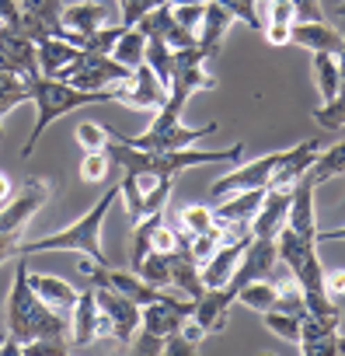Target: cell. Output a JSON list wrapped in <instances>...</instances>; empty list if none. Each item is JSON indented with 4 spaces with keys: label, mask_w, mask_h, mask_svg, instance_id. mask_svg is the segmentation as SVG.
<instances>
[{
    "label": "cell",
    "mask_w": 345,
    "mask_h": 356,
    "mask_svg": "<svg viewBox=\"0 0 345 356\" xmlns=\"http://www.w3.org/2000/svg\"><path fill=\"white\" fill-rule=\"evenodd\" d=\"M0 25L25 32V11H22L18 0H0Z\"/></svg>",
    "instance_id": "b9f144b4"
},
{
    "label": "cell",
    "mask_w": 345,
    "mask_h": 356,
    "mask_svg": "<svg viewBox=\"0 0 345 356\" xmlns=\"http://www.w3.org/2000/svg\"><path fill=\"white\" fill-rule=\"evenodd\" d=\"M342 39H345V32H338L324 18L321 22H293L289 46H300V49H310V53H338Z\"/></svg>",
    "instance_id": "ffe728a7"
},
{
    "label": "cell",
    "mask_w": 345,
    "mask_h": 356,
    "mask_svg": "<svg viewBox=\"0 0 345 356\" xmlns=\"http://www.w3.org/2000/svg\"><path fill=\"white\" fill-rule=\"evenodd\" d=\"M317 241H345V224L331 227V231H317Z\"/></svg>",
    "instance_id": "f907efd6"
},
{
    "label": "cell",
    "mask_w": 345,
    "mask_h": 356,
    "mask_svg": "<svg viewBox=\"0 0 345 356\" xmlns=\"http://www.w3.org/2000/svg\"><path fill=\"white\" fill-rule=\"evenodd\" d=\"M143 53H146V35L136 29V25H129V29H122V35H119V42L112 46V60L115 63H122V67H140L143 63Z\"/></svg>",
    "instance_id": "484cf974"
},
{
    "label": "cell",
    "mask_w": 345,
    "mask_h": 356,
    "mask_svg": "<svg viewBox=\"0 0 345 356\" xmlns=\"http://www.w3.org/2000/svg\"><path fill=\"white\" fill-rule=\"evenodd\" d=\"M4 328L8 335H15L22 346L32 339H67L70 335V321L67 314H60L56 307H49L28 283V266L18 262L15 266V280L8 290V314H4ZM70 342V339H67Z\"/></svg>",
    "instance_id": "6da1fadb"
},
{
    "label": "cell",
    "mask_w": 345,
    "mask_h": 356,
    "mask_svg": "<svg viewBox=\"0 0 345 356\" xmlns=\"http://www.w3.org/2000/svg\"><path fill=\"white\" fill-rule=\"evenodd\" d=\"M18 234H4L0 231V266H4L8 259H18Z\"/></svg>",
    "instance_id": "c3c4849f"
},
{
    "label": "cell",
    "mask_w": 345,
    "mask_h": 356,
    "mask_svg": "<svg viewBox=\"0 0 345 356\" xmlns=\"http://www.w3.org/2000/svg\"><path fill=\"white\" fill-rule=\"evenodd\" d=\"M15 196V186H11V178L8 175H0V207H4L8 200Z\"/></svg>",
    "instance_id": "816d5d0a"
},
{
    "label": "cell",
    "mask_w": 345,
    "mask_h": 356,
    "mask_svg": "<svg viewBox=\"0 0 345 356\" xmlns=\"http://www.w3.org/2000/svg\"><path fill=\"white\" fill-rule=\"evenodd\" d=\"M307 175L314 178L317 186L321 182H331V178H338V175H345V140L335 143V147H328V150H317V157H314V164H310Z\"/></svg>",
    "instance_id": "4316f807"
},
{
    "label": "cell",
    "mask_w": 345,
    "mask_h": 356,
    "mask_svg": "<svg viewBox=\"0 0 345 356\" xmlns=\"http://www.w3.org/2000/svg\"><path fill=\"white\" fill-rule=\"evenodd\" d=\"M251 4H255V0H251Z\"/></svg>",
    "instance_id": "9f6ffc18"
},
{
    "label": "cell",
    "mask_w": 345,
    "mask_h": 356,
    "mask_svg": "<svg viewBox=\"0 0 345 356\" xmlns=\"http://www.w3.org/2000/svg\"><path fill=\"white\" fill-rule=\"evenodd\" d=\"M296 349L307 353V356H321V353L345 356V335L335 328V332H324V335H317V339H310V342H303V346H296Z\"/></svg>",
    "instance_id": "8d00e7d4"
},
{
    "label": "cell",
    "mask_w": 345,
    "mask_h": 356,
    "mask_svg": "<svg viewBox=\"0 0 345 356\" xmlns=\"http://www.w3.org/2000/svg\"><path fill=\"white\" fill-rule=\"evenodd\" d=\"M324 293L345 297V269H324Z\"/></svg>",
    "instance_id": "bcb514c9"
},
{
    "label": "cell",
    "mask_w": 345,
    "mask_h": 356,
    "mask_svg": "<svg viewBox=\"0 0 345 356\" xmlns=\"http://www.w3.org/2000/svg\"><path fill=\"white\" fill-rule=\"evenodd\" d=\"M314 122L321 129H345V95H335L321 108H314Z\"/></svg>",
    "instance_id": "d590c367"
},
{
    "label": "cell",
    "mask_w": 345,
    "mask_h": 356,
    "mask_svg": "<svg viewBox=\"0 0 345 356\" xmlns=\"http://www.w3.org/2000/svg\"><path fill=\"white\" fill-rule=\"evenodd\" d=\"M203 11H206V4H171V15H175V22H178L182 29H189L192 35H196L199 25H203Z\"/></svg>",
    "instance_id": "60d3db41"
},
{
    "label": "cell",
    "mask_w": 345,
    "mask_h": 356,
    "mask_svg": "<svg viewBox=\"0 0 345 356\" xmlns=\"http://www.w3.org/2000/svg\"><path fill=\"white\" fill-rule=\"evenodd\" d=\"M248 245H251V238H244V241H230V245H220V248L199 266V280H203V286H227Z\"/></svg>",
    "instance_id": "ac0fdd59"
},
{
    "label": "cell",
    "mask_w": 345,
    "mask_h": 356,
    "mask_svg": "<svg viewBox=\"0 0 345 356\" xmlns=\"http://www.w3.org/2000/svg\"><path fill=\"white\" fill-rule=\"evenodd\" d=\"M314 84H317V95L321 102H331L338 95V63H335V53H314Z\"/></svg>",
    "instance_id": "f1b7e54d"
},
{
    "label": "cell",
    "mask_w": 345,
    "mask_h": 356,
    "mask_svg": "<svg viewBox=\"0 0 345 356\" xmlns=\"http://www.w3.org/2000/svg\"><path fill=\"white\" fill-rule=\"evenodd\" d=\"M230 307H234V290L227 286H206L199 297H196V307H192V321L213 335V332H224L227 321H230Z\"/></svg>",
    "instance_id": "4fadbf2b"
},
{
    "label": "cell",
    "mask_w": 345,
    "mask_h": 356,
    "mask_svg": "<svg viewBox=\"0 0 345 356\" xmlns=\"http://www.w3.org/2000/svg\"><path fill=\"white\" fill-rule=\"evenodd\" d=\"M94 300H98V311L112 321V339L129 346L140 332V304L129 300L126 293H119L115 286L108 283H98L94 286Z\"/></svg>",
    "instance_id": "ba28073f"
},
{
    "label": "cell",
    "mask_w": 345,
    "mask_h": 356,
    "mask_svg": "<svg viewBox=\"0 0 345 356\" xmlns=\"http://www.w3.org/2000/svg\"><path fill=\"white\" fill-rule=\"evenodd\" d=\"M56 77L67 81V84H74V88H81V91H108L112 84H119V81L129 77V67L115 63L108 53H87V49H81L77 60L70 67H63Z\"/></svg>",
    "instance_id": "5b68a950"
},
{
    "label": "cell",
    "mask_w": 345,
    "mask_h": 356,
    "mask_svg": "<svg viewBox=\"0 0 345 356\" xmlns=\"http://www.w3.org/2000/svg\"><path fill=\"white\" fill-rule=\"evenodd\" d=\"M108 168H112L108 150H84V157H81V178H84L87 186L105 182V178H108Z\"/></svg>",
    "instance_id": "d6a6232c"
},
{
    "label": "cell",
    "mask_w": 345,
    "mask_h": 356,
    "mask_svg": "<svg viewBox=\"0 0 345 356\" xmlns=\"http://www.w3.org/2000/svg\"><path fill=\"white\" fill-rule=\"evenodd\" d=\"M112 102H122L126 108H136V112H157L167 102V88L146 63H140L129 70L126 81L112 84Z\"/></svg>",
    "instance_id": "52a82bcc"
},
{
    "label": "cell",
    "mask_w": 345,
    "mask_h": 356,
    "mask_svg": "<svg viewBox=\"0 0 345 356\" xmlns=\"http://www.w3.org/2000/svg\"><path fill=\"white\" fill-rule=\"evenodd\" d=\"M0 74H18L25 81L39 77V60H35V42L18 32L0 25Z\"/></svg>",
    "instance_id": "7c38bea8"
},
{
    "label": "cell",
    "mask_w": 345,
    "mask_h": 356,
    "mask_svg": "<svg viewBox=\"0 0 345 356\" xmlns=\"http://www.w3.org/2000/svg\"><path fill=\"white\" fill-rule=\"evenodd\" d=\"M265 328L286 342H300V314H289V311H265Z\"/></svg>",
    "instance_id": "836d02e7"
},
{
    "label": "cell",
    "mask_w": 345,
    "mask_h": 356,
    "mask_svg": "<svg viewBox=\"0 0 345 356\" xmlns=\"http://www.w3.org/2000/svg\"><path fill=\"white\" fill-rule=\"evenodd\" d=\"M140 332H143V328H140ZM133 346H136V353H164V339H157V335H150V332L136 335Z\"/></svg>",
    "instance_id": "7dc6e473"
},
{
    "label": "cell",
    "mask_w": 345,
    "mask_h": 356,
    "mask_svg": "<svg viewBox=\"0 0 345 356\" xmlns=\"http://www.w3.org/2000/svg\"><path fill=\"white\" fill-rule=\"evenodd\" d=\"M276 269H279V252H276V241H265V238H251V245L244 248L227 290H241L244 283L251 280H276Z\"/></svg>",
    "instance_id": "8fae6325"
},
{
    "label": "cell",
    "mask_w": 345,
    "mask_h": 356,
    "mask_svg": "<svg viewBox=\"0 0 345 356\" xmlns=\"http://www.w3.org/2000/svg\"><path fill=\"white\" fill-rule=\"evenodd\" d=\"M178 224H182L189 234H210V231H217V217H213L210 207H185V210L178 213Z\"/></svg>",
    "instance_id": "e575fe53"
},
{
    "label": "cell",
    "mask_w": 345,
    "mask_h": 356,
    "mask_svg": "<svg viewBox=\"0 0 345 356\" xmlns=\"http://www.w3.org/2000/svg\"><path fill=\"white\" fill-rule=\"evenodd\" d=\"M133 273L143 276L150 286L167 290V286H171V252H150V255H143V262H140Z\"/></svg>",
    "instance_id": "f546056e"
},
{
    "label": "cell",
    "mask_w": 345,
    "mask_h": 356,
    "mask_svg": "<svg viewBox=\"0 0 345 356\" xmlns=\"http://www.w3.org/2000/svg\"><path fill=\"white\" fill-rule=\"evenodd\" d=\"M77 53H81V46H74L70 39H60V35L35 39V60H39L42 77H56L63 67H70L77 60Z\"/></svg>",
    "instance_id": "7402d4cb"
},
{
    "label": "cell",
    "mask_w": 345,
    "mask_h": 356,
    "mask_svg": "<svg viewBox=\"0 0 345 356\" xmlns=\"http://www.w3.org/2000/svg\"><path fill=\"white\" fill-rule=\"evenodd\" d=\"M335 18H342V22H345V0H342V4H338V11H335Z\"/></svg>",
    "instance_id": "db71d44e"
},
{
    "label": "cell",
    "mask_w": 345,
    "mask_h": 356,
    "mask_svg": "<svg viewBox=\"0 0 345 356\" xmlns=\"http://www.w3.org/2000/svg\"><path fill=\"white\" fill-rule=\"evenodd\" d=\"M262 39H265L269 46H289V39H293V25L265 22V25H262Z\"/></svg>",
    "instance_id": "7bdbcfd3"
},
{
    "label": "cell",
    "mask_w": 345,
    "mask_h": 356,
    "mask_svg": "<svg viewBox=\"0 0 345 356\" xmlns=\"http://www.w3.org/2000/svg\"><path fill=\"white\" fill-rule=\"evenodd\" d=\"M335 63H338V95H345V39L335 53Z\"/></svg>",
    "instance_id": "681fc988"
},
{
    "label": "cell",
    "mask_w": 345,
    "mask_h": 356,
    "mask_svg": "<svg viewBox=\"0 0 345 356\" xmlns=\"http://www.w3.org/2000/svg\"><path fill=\"white\" fill-rule=\"evenodd\" d=\"M22 4V11L25 15H32L49 35H67L63 32V22H60V11H63V0H18Z\"/></svg>",
    "instance_id": "83f0119b"
},
{
    "label": "cell",
    "mask_w": 345,
    "mask_h": 356,
    "mask_svg": "<svg viewBox=\"0 0 345 356\" xmlns=\"http://www.w3.org/2000/svg\"><path fill=\"white\" fill-rule=\"evenodd\" d=\"M108 286H115L119 293H126L129 300H136L140 307L150 304V300H160V297H164L160 286H150V283H146L143 276H136L133 269L122 273V269H112V266H108Z\"/></svg>",
    "instance_id": "d4e9b609"
},
{
    "label": "cell",
    "mask_w": 345,
    "mask_h": 356,
    "mask_svg": "<svg viewBox=\"0 0 345 356\" xmlns=\"http://www.w3.org/2000/svg\"><path fill=\"white\" fill-rule=\"evenodd\" d=\"M4 335H8V328H0V342H4Z\"/></svg>",
    "instance_id": "11a10c76"
},
{
    "label": "cell",
    "mask_w": 345,
    "mask_h": 356,
    "mask_svg": "<svg viewBox=\"0 0 345 356\" xmlns=\"http://www.w3.org/2000/svg\"><path fill=\"white\" fill-rule=\"evenodd\" d=\"M98 314H101V311H98L94 283H91V286H84V290L77 293V304L70 307V346H74V349H84V346L98 342V339H94Z\"/></svg>",
    "instance_id": "e0dca14e"
},
{
    "label": "cell",
    "mask_w": 345,
    "mask_h": 356,
    "mask_svg": "<svg viewBox=\"0 0 345 356\" xmlns=\"http://www.w3.org/2000/svg\"><path fill=\"white\" fill-rule=\"evenodd\" d=\"M234 304H244V307H251V311H258V314L279 311V307H283V290H279L276 280H251V283H244V286L234 293Z\"/></svg>",
    "instance_id": "cb8c5ba5"
},
{
    "label": "cell",
    "mask_w": 345,
    "mask_h": 356,
    "mask_svg": "<svg viewBox=\"0 0 345 356\" xmlns=\"http://www.w3.org/2000/svg\"><path fill=\"white\" fill-rule=\"evenodd\" d=\"M317 150H321V136H310V140L293 143V154H289V157H286V164L272 175L269 189H293V186L300 182V178L310 171V164H314Z\"/></svg>",
    "instance_id": "d6986e66"
},
{
    "label": "cell",
    "mask_w": 345,
    "mask_h": 356,
    "mask_svg": "<svg viewBox=\"0 0 345 356\" xmlns=\"http://www.w3.org/2000/svg\"><path fill=\"white\" fill-rule=\"evenodd\" d=\"M230 25H234V15H230V11H224L220 4H213V0H206L203 25H199V32H196V46L203 49V56H206V60H213V56L220 53V42L227 39Z\"/></svg>",
    "instance_id": "44dd1931"
},
{
    "label": "cell",
    "mask_w": 345,
    "mask_h": 356,
    "mask_svg": "<svg viewBox=\"0 0 345 356\" xmlns=\"http://www.w3.org/2000/svg\"><path fill=\"white\" fill-rule=\"evenodd\" d=\"M293 11H296V22H321V0H293Z\"/></svg>",
    "instance_id": "f6af8a7d"
},
{
    "label": "cell",
    "mask_w": 345,
    "mask_h": 356,
    "mask_svg": "<svg viewBox=\"0 0 345 356\" xmlns=\"http://www.w3.org/2000/svg\"><path fill=\"white\" fill-rule=\"evenodd\" d=\"M171 189H175V178L157 175L150 168H126L122 182H119V196H122L126 213H129L133 224H140L153 213H164V207L171 200Z\"/></svg>",
    "instance_id": "277c9868"
},
{
    "label": "cell",
    "mask_w": 345,
    "mask_h": 356,
    "mask_svg": "<svg viewBox=\"0 0 345 356\" xmlns=\"http://www.w3.org/2000/svg\"><path fill=\"white\" fill-rule=\"evenodd\" d=\"M74 136H77V143H81L84 150H105L108 140H112V129H105L101 122H81V126L74 129Z\"/></svg>",
    "instance_id": "74e56055"
},
{
    "label": "cell",
    "mask_w": 345,
    "mask_h": 356,
    "mask_svg": "<svg viewBox=\"0 0 345 356\" xmlns=\"http://www.w3.org/2000/svg\"><path fill=\"white\" fill-rule=\"evenodd\" d=\"M286 217H289V189H265V200L251 220V238L276 241L279 231L286 227Z\"/></svg>",
    "instance_id": "2e32d148"
},
{
    "label": "cell",
    "mask_w": 345,
    "mask_h": 356,
    "mask_svg": "<svg viewBox=\"0 0 345 356\" xmlns=\"http://www.w3.org/2000/svg\"><path fill=\"white\" fill-rule=\"evenodd\" d=\"M122 29H126V25H105V29L91 32V35L81 42V49H87V53H112V46L119 42Z\"/></svg>",
    "instance_id": "f35d334b"
},
{
    "label": "cell",
    "mask_w": 345,
    "mask_h": 356,
    "mask_svg": "<svg viewBox=\"0 0 345 356\" xmlns=\"http://www.w3.org/2000/svg\"><path fill=\"white\" fill-rule=\"evenodd\" d=\"M171 4H206V0H171Z\"/></svg>",
    "instance_id": "f5cc1de1"
},
{
    "label": "cell",
    "mask_w": 345,
    "mask_h": 356,
    "mask_svg": "<svg viewBox=\"0 0 345 356\" xmlns=\"http://www.w3.org/2000/svg\"><path fill=\"white\" fill-rule=\"evenodd\" d=\"M160 4H171V0H119V11H122V18H119V25H136L146 11H153V8H160Z\"/></svg>",
    "instance_id": "ab89813d"
},
{
    "label": "cell",
    "mask_w": 345,
    "mask_h": 356,
    "mask_svg": "<svg viewBox=\"0 0 345 356\" xmlns=\"http://www.w3.org/2000/svg\"><path fill=\"white\" fill-rule=\"evenodd\" d=\"M192 307H196V297L178 300V297H167L164 293L160 300H150V304L140 307V328L150 332V335H157V339H164V335L178 332L185 325V318L192 314Z\"/></svg>",
    "instance_id": "30bf717a"
},
{
    "label": "cell",
    "mask_w": 345,
    "mask_h": 356,
    "mask_svg": "<svg viewBox=\"0 0 345 356\" xmlns=\"http://www.w3.org/2000/svg\"><path fill=\"white\" fill-rule=\"evenodd\" d=\"M220 129V122L213 119V122H206V126H185V122H178V126H171V129H146V133H140V136H122V133H112V136H119L122 143H129V147H136V150H182V147H196L203 136H210V133H217Z\"/></svg>",
    "instance_id": "9c48e42d"
},
{
    "label": "cell",
    "mask_w": 345,
    "mask_h": 356,
    "mask_svg": "<svg viewBox=\"0 0 345 356\" xmlns=\"http://www.w3.org/2000/svg\"><path fill=\"white\" fill-rule=\"evenodd\" d=\"M28 102L35 105V129L25 140L22 157H32V150L39 147V140L46 136V129L56 119H63L67 112H77L84 105H94V102H112V88L108 91H81V88L60 81V77H42L39 74V77L28 81Z\"/></svg>",
    "instance_id": "3957f363"
},
{
    "label": "cell",
    "mask_w": 345,
    "mask_h": 356,
    "mask_svg": "<svg viewBox=\"0 0 345 356\" xmlns=\"http://www.w3.org/2000/svg\"><path fill=\"white\" fill-rule=\"evenodd\" d=\"M60 22H63V39H70L74 46H81L91 32L105 29L108 25V11L101 4H94V0H77V4H63L60 11Z\"/></svg>",
    "instance_id": "9a60e30c"
},
{
    "label": "cell",
    "mask_w": 345,
    "mask_h": 356,
    "mask_svg": "<svg viewBox=\"0 0 345 356\" xmlns=\"http://www.w3.org/2000/svg\"><path fill=\"white\" fill-rule=\"evenodd\" d=\"M28 283H32V290L49 304V307H56L60 314H70V307L77 304V286H70L67 280H60V276H49V273H28Z\"/></svg>",
    "instance_id": "603a6c76"
},
{
    "label": "cell",
    "mask_w": 345,
    "mask_h": 356,
    "mask_svg": "<svg viewBox=\"0 0 345 356\" xmlns=\"http://www.w3.org/2000/svg\"><path fill=\"white\" fill-rule=\"evenodd\" d=\"M289 154H293V147L276 150V154H265V157L248 161V164H234L227 175H220L217 182H213L210 196H213V200H224V196L241 193V189H269L272 175H276V171L286 164V157H289Z\"/></svg>",
    "instance_id": "8992f818"
},
{
    "label": "cell",
    "mask_w": 345,
    "mask_h": 356,
    "mask_svg": "<svg viewBox=\"0 0 345 356\" xmlns=\"http://www.w3.org/2000/svg\"><path fill=\"white\" fill-rule=\"evenodd\" d=\"M199 346L178 328V332H171V335H164V353H171V356H182V353H196Z\"/></svg>",
    "instance_id": "ee69618b"
},
{
    "label": "cell",
    "mask_w": 345,
    "mask_h": 356,
    "mask_svg": "<svg viewBox=\"0 0 345 356\" xmlns=\"http://www.w3.org/2000/svg\"><path fill=\"white\" fill-rule=\"evenodd\" d=\"M143 63L160 77L164 88H171V70H175V49L164 46L160 39H146V53H143Z\"/></svg>",
    "instance_id": "4dcf8cb0"
},
{
    "label": "cell",
    "mask_w": 345,
    "mask_h": 356,
    "mask_svg": "<svg viewBox=\"0 0 345 356\" xmlns=\"http://www.w3.org/2000/svg\"><path fill=\"white\" fill-rule=\"evenodd\" d=\"M136 29H140L146 39H160V42L171 46V49H189V46H196V35L175 22V15H171V4H160V8L146 11V15L136 22Z\"/></svg>",
    "instance_id": "5bb4252c"
},
{
    "label": "cell",
    "mask_w": 345,
    "mask_h": 356,
    "mask_svg": "<svg viewBox=\"0 0 345 356\" xmlns=\"http://www.w3.org/2000/svg\"><path fill=\"white\" fill-rule=\"evenodd\" d=\"M119 200V186H112L81 220H74L70 227L49 234V238H39V241H18V259L25 255H39V252H77V255H87L101 266H112L108 262V252L101 248V227H105V217L112 210V203Z\"/></svg>",
    "instance_id": "7a4b0ae2"
},
{
    "label": "cell",
    "mask_w": 345,
    "mask_h": 356,
    "mask_svg": "<svg viewBox=\"0 0 345 356\" xmlns=\"http://www.w3.org/2000/svg\"><path fill=\"white\" fill-rule=\"evenodd\" d=\"M22 102H28V81L18 74H0V119L15 112Z\"/></svg>",
    "instance_id": "1f68e13d"
}]
</instances>
